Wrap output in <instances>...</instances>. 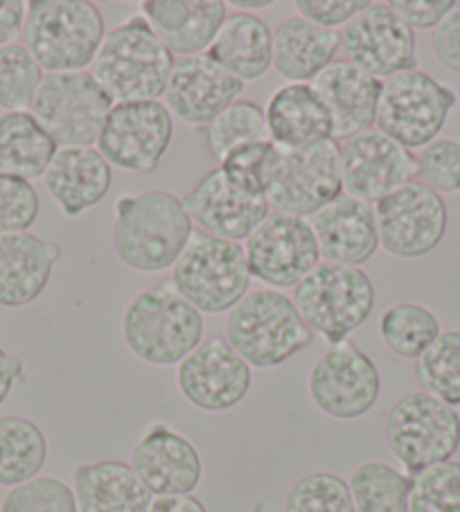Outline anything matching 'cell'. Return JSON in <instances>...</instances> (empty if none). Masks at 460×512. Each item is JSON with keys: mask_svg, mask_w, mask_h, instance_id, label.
<instances>
[{"mask_svg": "<svg viewBox=\"0 0 460 512\" xmlns=\"http://www.w3.org/2000/svg\"><path fill=\"white\" fill-rule=\"evenodd\" d=\"M25 379V366L19 355L0 346V406L7 402L16 384Z\"/></svg>", "mask_w": 460, "mask_h": 512, "instance_id": "cell-47", "label": "cell"}, {"mask_svg": "<svg viewBox=\"0 0 460 512\" xmlns=\"http://www.w3.org/2000/svg\"><path fill=\"white\" fill-rule=\"evenodd\" d=\"M415 379L424 393L460 406V330H442L415 361Z\"/></svg>", "mask_w": 460, "mask_h": 512, "instance_id": "cell-36", "label": "cell"}, {"mask_svg": "<svg viewBox=\"0 0 460 512\" xmlns=\"http://www.w3.org/2000/svg\"><path fill=\"white\" fill-rule=\"evenodd\" d=\"M418 181L433 192H460V143L454 138L433 140L418 154Z\"/></svg>", "mask_w": 460, "mask_h": 512, "instance_id": "cell-42", "label": "cell"}, {"mask_svg": "<svg viewBox=\"0 0 460 512\" xmlns=\"http://www.w3.org/2000/svg\"><path fill=\"white\" fill-rule=\"evenodd\" d=\"M140 14L172 55L194 57L208 52L228 16L224 0H145Z\"/></svg>", "mask_w": 460, "mask_h": 512, "instance_id": "cell-25", "label": "cell"}, {"mask_svg": "<svg viewBox=\"0 0 460 512\" xmlns=\"http://www.w3.org/2000/svg\"><path fill=\"white\" fill-rule=\"evenodd\" d=\"M409 512H460V463L445 461L413 474Z\"/></svg>", "mask_w": 460, "mask_h": 512, "instance_id": "cell-39", "label": "cell"}, {"mask_svg": "<svg viewBox=\"0 0 460 512\" xmlns=\"http://www.w3.org/2000/svg\"><path fill=\"white\" fill-rule=\"evenodd\" d=\"M309 224L325 262L361 267L379 251L375 206L345 192L318 210Z\"/></svg>", "mask_w": 460, "mask_h": 512, "instance_id": "cell-24", "label": "cell"}, {"mask_svg": "<svg viewBox=\"0 0 460 512\" xmlns=\"http://www.w3.org/2000/svg\"><path fill=\"white\" fill-rule=\"evenodd\" d=\"M100 7L88 0H32L23 28V46L43 73L88 70L106 37Z\"/></svg>", "mask_w": 460, "mask_h": 512, "instance_id": "cell-5", "label": "cell"}, {"mask_svg": "<svg viewBox=\"0 0 460 512\" xmlns=\"http://www.w3.org/2000/svg\"><path fill=\"white\" fill-rule=\"evenodd\" d=\"M203 138H206L208 154L221 165L240 149L271 143L267 113L258 102L237 100L203 129Z\"/></svg>", "mask_w": 460, "mask_h": 512, "instance_id": "cell-33", "label": "cell"}, {"mask_svg": "<svg viewBox=\"0 0 460 512\" xmlns=\"http://www.w3.org/2000/svg\"><path fill=\"white\" fill-rule=\"evenodd\" d=\"M370 5V0H296L294 10L300 19L327 30L345 28L357 14Z\"/></svg>", "mask_w": 460, "mask_h": 512, "instance_id": "cell-43", "label": "cell"}, {"mask_svg": "<svg viewBox=\"0 0 460 512\" xmlns=\"http://www.w3.org/2000/svg\"><path fill=\"white\" fill-rule=\"evenodd\" d=\"M28 3L23 0H0V48L14 46L23 37Z\"/></svg>", "mask_w": 460, "mask_h": 512, "instance_id": "cell-46", "label": "cell"}, {"mask_svg": "<svg viewBox=\"0 0 460 512\" xmlns=\"http://www.w3.org/2000/svg\"><path fill=\"white\" fill-rule=\"evenodd\" d=\"M271 5H273V0H258V3H255V0H233V3H230V7H235V10H240L244 14H253L258 10H269Z\"/></svg>", "mask_w": 460, "mask_h": 512, "instance_id": "cell-49", "label": "cell"}, {"mask_svg": "<svg viewBox=\"0 0 460 512\" xmlns=\"http://www.w3.org/2000/svg\"><path fill=\"white\" fill-rule=\"evenodd\" d=\"M183 206L201 233L240 244L271 215L264 190L235 179L221 167L203 174L183 197Z\"/></svg>", "mask_w": 460, "mask_h": 512, "instance_id": "cell-16", "label": "cell"}, {"mask_svg": "<svg viewBox=\"0 0 460 512\" xmlns=\"http://www.w3.org/2000/svg\"><path fill=\"white\" fill-rule=\"evenodd\" d=\"M382 79L364 73L350 61L339 59L318 75L312 88L330 113L332 138H355L375 129Z\"/></svg>", "mask_w": 460, "mask_h": 512, "instance_id": "cell-23", "label": "cell"}, {"mask_svg": "<svg viewBox=\"0 0 460 512\" xmlns=\"http://www.w3.org/2000/svg\"><path fill=\"white\" fill-rule=\"evenodd\" d=\"M388 5L411 30H436L456 3L454 0H391Z\"/></svg>", "mask_w": 460, "mask_h": 512, "instance_id": "cell-45", "label": "cell"}, {"mask_svg": "<svg viewBox=\"0 0 460 512\" xmlns=\"http://www.w3.org/2000/svg\"><path fill=\"white\" fill-rule=\"evenodd\" d=\"M174 138V116L161 100L113 104L95 149L118 170H158Z\"/></svg>", "mask_w": 460, "mask_h": 512, "instance_id": "cell-14", "label": "cell"}, {"mask_svg": "<svg viewBox=\"0 0 460 512\" xmlns=\"http://www.w3.org/2000/svg\"><path fill=\"white\" fill-rule=\"evenodd\" d=\"M43 185L68 219L82 217L106 199L113 185V167L95 147H66L52 158Z\"/></svg>", "mask_w": 460, "mask_h": 512, "instance_id": "cell-26", "label": "cell"}, {"mask_svg": "<svg viewBox=\"0 0 460 512\" xmlns=\"http://www.w3.org/2000/svg\"><path fill=\"white\" fill-rule=\"evenodd\" d=\"M348 485L357 512H409L411 476L391 463L366 461L357 465Z\"/></svg>", "mask_w": 460, "mask_h": 512, "instance_id": "cell-34", "label": "cell"}, {"mask_svg": "<svg viewBox=\"0 0 460 512\" xmlns=\"http://www.w3.org/2000/svg\"><path fill=\"white\" fill-rule=\"evenodd\" d=\"M379 249L397 260H418L445 240L449 213L442 194L418 179L375 203Z\"/></svg>", "mask_w": 460, "mask_h": 512, "instance_id": "cell-13", "label": "cell"}, {"mask_svg": "<svg viewBox=\"0 0 460 512\" xmlns=\"http://www.w3.org/2000/svg\"><path fill=\"white\" fill-rule=\"evenodd\" d=\"M244 88L246 84L203 52L176 59L165 100L172 116L190 127L206 129L221 111L240 100Z\"/></svg>", "mask_w": 460, "mask_h": 512, "instance_id": "cell-21", "label": "cell"}, {"mask_svg": "<svg viewBox=\"0 0 460 512\" xmlns=\"http://www.w3.org/2000/svg\"><path fill=\"white\" fill-rule=\"evenodd\" d=\"M43 68L23 43L0 48V109L30 111L43 84Z\"/></svg>", "mask_w": 460, "mask_h": 512, "instance_id": "cell-37", "label": "cell"}, {"mask_svg": "<svg viewBox=\"0 0 460 512\" xmlns=\"http://www.w3.org/2000/svg\"><path fill=\"white\" fill-rule=\"evenodd\" d=\"M111 109V97L95 82L91 70H77L43 77L30 113L57 147L66 149L95 147Z\"/></svg>", "mask_w": 460, "mask_h": 512, "instance_id": "cell-11", "label": "cell"}, {"mask_svg": "<svg viewBox=\"0 0 460 512\" xmlns=\"http://www.w3.org/2000/svg\"><path fill=\"white\" fill-rule=\"evenodd\" d=\"M456 93L424 70H406L384 79L375 129L404 149H424L438 140L449 113L456 109Z\"/></svg>", "mask_w": 460, "mask_h": 512, "instance_id": "cell-10", "label": "cell"}, {"mask_svg": "<svg viewBox=\"0 0 460 512\" xmlns=\"http://www.w3.org/2000/svg\"><path fill=\"white\" fill-rule=\"evenodd\" d=\"M226 341L246 364L269 370L287 364L314 343L294 300L278 289H253L226 319Z\"/></svg>", "mask_w": 460, "mask_h": 512, "instance_id": "cell-4", "label": "cell"}, {"mask_svg": "<svg viewBox=\"0 0 460 512\" xmlns=\"http://www.w3.org/2000/svg\"><path fill=\"white\" fill-rule=\"evenodd\" d=\"M176 386L185 402L206 413H226L240 406L253 386V368L230 348L221 334L201 346L176 368Z\"/></svg>", "mask_w": 460, "mask_h": 512, "instance_id": "cell-18", "label": "cell"}, {"mask_svg": "<svg viewBox=\"0 0 460 512\" xmlns=\"http://www.w3.org/2000/svg\"><path fill=\"white\" fill-rule=\"evenodd\" d=\"M339 48V32L291 16L273 30V70L291 84H312L334 64Z\"/></svg>", "mask_w": 460, "mask_h": 512, "instance_id": "cell-27", "label": "cell"}, {"mask_svg": "<svg viewBox=\"0 0 460 512\" xmlns=\"http://www.w3.org/2000/svg\"><path fill=\"white\" fill-rule=\"evenodd\" d=\"M388 452L413 476L451 461L460 447V416L454 406L424 391L402 395L384 418Z\"/></svg>", "mask_w": 460, "mask_h": 512, "instance_id": "cell-9", "label": "cell"}, {"mask_svg": "<svg viewBox=\"0 0 460 512\" xmlns=\"http://www.w3.org/2000/svg\"><path fill=\"white\" fill-rule=\"evenodd\" d=\"M194 235L183 199L167 190L122 194L113 203L115 258L138 273L172 269Z\"/></svg>", "mask_w": 460, "mask_h": 512, "instance_id": "cell-1", "label": "cell"}, {"mask_svg": "<svg viewBox=\"0 0 460 512\" xmlns=\"http://www.w3.org/2000/svg\"><path fill=\"white\" fill-rule=\"evenodd\" d=\"M267 127L273 145L309 147L332 138L330 113L312 84H285L267 104Z\"/></svg>", "mask_w": 460, "mask_h": 512, "instance_id": "cell-30", "label": "cell"}, {"mask_svg": "<svg viewBox=\"0 0 460 512\" xmlns=\"http://www.w3.org/2000/svg\"><path fill=\"white\" fill-rule=\"evenodd\" d=\"M341 179L345 194L375 206L418 179V156L370 129L341 143Z\"/></svg>", "mask_w": 460, "mask_h": 512, "instance_id": "cell-19", "label": "cell"}, {"mask_svg": "<svg viewBox=\"0 0 460 512\" xmlns=\"http://www.w3.org/2000/svg\"><path fill=\"white\" fill-rule=\"evenodd\" d=\"M64 255L61 244L34 233L0 235V307L21 310L46 294Z\"/></svg>", "mask_w": 460, "mask_h": 512, "instance_id": "cell-22", "label": "cell"}, {"mask_svg": "<svg viewBox=\"0 0 460 512\" xmlns=\"http://www.w3.org/2000/svg\"><path fill=\"white\" fill-rule=\"evenodd\" d=\"M59 147L30 111L0 116V172L25 181L43 179Z\"/></svg>", "mask_w": 460, "mask_h": 512, "instance_id": "cell-31", "label": "cell"}, {"mask_svg": "<svg viewBox=\"0 0 460 512\" xmlns=\"http://www.w3.org/2000/svg\"><path fill=\"white\" fill-rule=\"evenodd\" d=\"M206 55L242 84L258 82L273 68V30L258 14L233 12Z\"/></svg>", "mask_w": 460, "mask_h": 512, "instance_id": "cell-29", "label": "cell"}, {"mask_svg": "<svg viewBox=\"0 0 460 512\" xmlns=\"http://www.w3.org/2000/svg\"><path fill=\"white\" fill-rule=\"evenodd\" d=\"M456 102H458V109H460V84H458V93H456Z\"/></svg>", "mask_w": 460, "mask_h": 512, "instance_id": "cell-50", "label": "cell"}, {"mask_svg": "<svg viewBox=\"0 0 460 512\" xmlns=\"http://www.w3.org/2000/svg\"><path fill=\"white\" fill-rule=\"evenodd\" d=\"M251 276L269 289H294L321 264L312 224L303 217L271 213L244 242Z\"/></svg>", "mask_w": 460, "mask_h": 512, "instance_id": "cell-15", "label": "cell"}, {"mask_svg": "<svg viewBox=\"0 0 460 512\" xmlns=\"http://www.w3.org/2000/svg\"><path fill=\"white\" fill-rule=\"evenodd\" d=\"M176 59L143 14H131L106 32L91 75L113 104L161 100Z\"/></svg>", "mask_w": 460, "mask_h": 512, "instance_id": "cell-3", "label": "cell"}, {"mask_svg": "<svg viewBox=\"0 0 460 512\" xmlns=\"http://www.w3.org/2000/svg\"><path fill=\"white\" fill-rule=\"evenodd\" d=\"M122 341L147 366L170 368L201 346L203 314L185 300L172 280L147 287L129 300L120 321Z\"/></svg>", "mask_w": 460, "mask_h": 512, "instance_id": "cell-2", "label": "cell"}, {"mask_svg": "<svg viewBox=\"0 0 460 512\" xmlns=\"http://www.w3.org/2000/svg\"><path fill=\"white\" fill-rule=\"evenodd\" d=\"M244 244L194 231L172 267V285L201 314H226L251 291Z\"/></svg>", "mask_w": 460, "mask_h": 512, "instance_id": "cell-8", "label": "cell"}, {"mask_svg": "<svg viewBox=\"0 0 460 512\" xmlns=\"http://www.w3.org/2000/svg\"><path fill=\"white\" fill-rule=\"evenodd\" d=\"M131 470L154 497L192 494L203 476L199 449L167 422H154L129 456Z\"/></svg>", "mask_w": 460, "mask_h": 512, "instance_id": "cell-20", "label": "cell"}, {"mask_svg": "<svg viewBox=\"0 0 460 512\" xmlns=\"http://www.w3.org/2000/svg\"><path fill=\"white\" fill-rule=\"evenodd\" d=\"M440 332L438 316L420 303H397L379 316V339L400 359L418 361Z\"/></svg>", "mask_w": 460, "mask_h": 512, "instance_id": "cell-35", "label": "cell"}, {"mask_svg": "<svg viewBox=\"0 0 460 512\" xmlns=\"http://www.w3.org/2000/svg\"><path fill=\"white\" fill-rule=\"evenodd\" d=\"M262 183L273 213L314 217L343 194L341 145L334 138L309 147L271 143Z\"/></svg>", "mask_w": 460, "mask_h": 512, "instance_id": "cell-6", "label": "cell"}, {"mask_svg": "<svg viewBox=\"0 0 460 512\" xmlns=\"http://www.w3.org/2000/svg\"><path fill=\"white\" fill-rule=\"evenodd\" d=\"M345 61L377 79L418 68L415 30L388 3H370L341 34Z\"/></svg>", "mask_w": 460, "mask_h": 512, "instance_id": "cell-17", "label": "cell"}, {"mask_svg": "<svg viewBox=\"0 0 460 512\" xmlns=\"http://www.w3.org/2000/svg\"><path fill=\"white\" fill-rule=\"evenodd\" d=\"M0 512H79L73 488L57 476H37L5 492Z\"/></svg>", "mask_w": 460, "mask_h": 512, "instance_id": "cell-40", "label": "cell"}, {"mask_svg": "<svg viewBox=\"0 0 460 512\" xmlns=\"http://www.w3.org/2000/svg\"><path fill=\"white\" fill-rule=\"evenodd\" d=\"M73 492L79 512H147L154 499L125 461L75 465Z\"/></svg>", "mask_w": 460, "mask_h": 512, "instance_id": "cell-28", "label": "cell"}, {"mask_svg": "<svg viewBox=\"0 0 460 512\" xmlns=\"http://www.w3.org/2000/svg\"><path fill=\"white\" fill-rule=\"evenodd\" d=\"M431 50L440 66L460 75V3L451 7V12L431 32Z\"/></svg>", "mask_w": 460, "mask_h": 512, "instance_id": "cell-44", "label": "cell"}, {"mask_svg": "<svg viewBox=\"0 0 460 512\" xmlns=\"http://www.w3.org/2000/svg\"><path fill=\"white\" fill-rule=\"evenodd\" d=\"M48 461V438L25 416H0V485L16 488L41 476Z\"/></svg>", "mask_w": 460, "mask_h": 512, "instance_id": "cell-32", "label": "cell"}, {"mask_svg": "<svg viewBox=\"0 0 460 512\" xmlns=\"http://www.w3.org/2000/svg\"><path fill=\"white\" fill-rule=\"evenodd\" d=\"M147 512H208L201 499L194 494H170V497H154Z\"/></svg>", "mask_w": 460, "mask_h": 512, "instance_id": "cell-48", "label": "cell"}, {"mask_svg": "<svg viewBox=\"0 0 460 512\" xmlns=\"http://www.w3.org/2000/svg\"><path fill=\"white\" fill-rule=\"evenodd\" d=\"M307 393L323 416L341 422L359 420L375 409L382 395V375L373 357L348 339L330 346L314 361Z\"/></svg>", "mask_w": 460, "mask_h": 512, "instance_id": "cell-12", "label": "cell"}, {"mask_svg": "<svg viewBox=\"0 0 460 512\" xmlns=\"http://www.w3.org/2000/svg\"><path fill=\"white\" fill-rule=\"evenodd\" d=\"M41 215L34 183L0 172V235L28 233Z\"/></svg>", "mask_w": 460, "mask_h": 512, "instance_id": "cell-41", "label": "cell"}, {"mask_svg": "<svg viewBox=\"0 0 460 512\" xmlns=\"http://www.w3.org/2000/svg\"><path fill=\"white\" fill-rule=\"evenodd\" d=\"M285 512H357L350 485L339 474L309 472L291 485Z\"/></svg>", "mask_w": 460, "mask_h": 512, "instance_id": "cell-38", "label": "cell"}, {"mask_svg": "<svg viewBox=\"0 0 460 512\" xmlns=\"http://www.w3.org/2000/svg\"><path fill=\"white\" fill-rule=\"evenodd\" d=\"M300 319L330 346L348 341L375 310V285L361 267L323 262L291 289Z\"/></svg>", "mask_w": 460, "mask_h": 512, "instance_id": "cell-7", "label": "cell"}]
</instances>
